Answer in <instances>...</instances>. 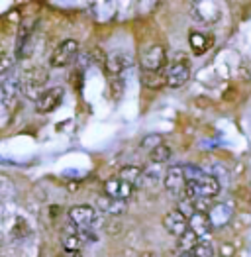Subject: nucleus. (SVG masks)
I'll use <instances>...</instances> for the list:
<instances>
[{"label":"nucleus","instance_id":"obj_1","mask_svg":"<svg viewBox=\"0 0 251 257\" xmlns=\"http://www.w3.org/2000/svg\"><path fill=\"white\" fill-rule=\"evenodd\" d=\"M185 175H187V196L188 200L194 198H214L222 191V183L220 179H216L214 175L204 173L196 165H187L185 167Z\"/></svg>","mask_w":251,"mask_h":257},{"label":"nucleus","instance_id":"obj_2","mask_svg":"<svg viewBox=\"0 0 251 257\" xmlns=\"http://www.w3.org/2000/svg\"><path fill=\"white\" fill-rule=\"evenodd\" d=\"M47 73L42 67H32V69H26L22 73V92L32 98V100H40L42 94L47 90L45 88V83H47Z\"/></svg>","mask_w":251,"mask_h":257},{"label":"nucleus","instance_id":"obj_3","mask_svg":"<svg viewBox=\"0 0 251 257\" xmlns=\"http://www.w3.org/2000/svg\"><path fill=\"white\" fill-rule=\"evenodd\" d=\"M163 183H165V189H167L169 194L185 200V196H187V185H188L187 175H185V167H181V165L169 167L167 173H165Z\"/></svg>","mask_w":251,"mask_h":257},{"label":"nucleus","instance_id":"obj_4","mask_svg":"<svg viewBox=\"0 0 251 257\" xmlns=\"http://www.w3.org/2000/svg\"><path fill=\"white\" fill-rule=\"evenodd\" d=\"M77 53H79V42H75V40H63L53 49V53L49 57V65L55 67V69L65 67V65H69L77 57Z\"/></svg>","mask_w":251,"mask_h":257},{"label":"nucleus","instance_id":"obj_5","mask_svg":"<svg viewBox=\"0 0 251 257\" xmlns=\"http://www.w3.org/2000/svg\"><path fill=\"white\" fill-rule=\"evenodd\" d=\"M165 63H167V53H165L163 45H151L142 53V69L144 71L161 73Z\"/></svg>","mask_w":251,"mask_h":257},{"label":"nucleus","instance_id":"obj_6","mask_svg":"<svg viewBox=\"0 0 251 257\" xmlns=\"http://www.w3.org/2000/svg\"><path fill=\"white\" fill-rule=\"evenodd\" d=\"M22 92V77L10 73V75H4L2 81H0V100L4 106H10L12 102H16L18 94Z\"/></svg>","mask_w":251,"mask_h":257},{"label":"nucleus","instance_id":"obj_7","mask_svg":"<svg viewBox=\"0 0 251 257\" xmlns=\"http://www.w3.org/2000/svg\"><path fill=\"white\" fill-rule=\"evenodd\" d=\"M63 98H65V88L63 86L47 88L42 94V98L36 102V112L38 114H49V112H53V110L61 106Z\"/></svg>","mask_w":251,"mask_h":257},{"label":"nucleus","instance_id":"obj_8","mask_svg":"<svg viewBox=\"0 0 251 257\" xmlns=\"http://www.w3.org/2000/svg\"><path fill=\"white\" fill-rule=\"evenodd\" d=\"M163 228L167 230V234L175 237H181L185 232H188V216L185 212H181L179 208L169 210L165 218H163Z\"/></svg>","mask_w":251,"mask_h":257},{"label":"nucleus","instance_id":"obj_9","mask_svg":"<svg viewBox=\"0 0 251 257\" xmlns=\"http://www.w3.org/2000/svg\"><path fill=\"white\" fill-rule=\"evenodd\" d=\"M192 18L202 24H214L220 20V6L216 2H192Z\"/></svg>","mask_w":251,"mask_h":257},{"label":"nucleus","instance_id":"obj_10","mask_svg":"<svg viewBox=\"0 0 251 257\" xmlns=\"http://www.w3.org/2000/svg\"><path fill=\"white\" fill-rule=\"evenodd\" d=\"M69 220L75 228L83 230V228H90L94 222H96V210L88 204H79V206H73L69 210Z\"/></svg>","mask_w":251,"mask_h":257},{"label":"nucleus","instance_id":"obj_11","mask_svg":"<svg viewBox=\"0 0 251 257\" xmlns=\"http://www.w3.org/2000/svg\"><path fill=\"white\" fill-rule=\"evenodd\" d=\"M169 88H179L190 79V65L187 61H177L169 67V71L165 73Z\"/></svg>","mask_w":251,"mask_h":257},{"label":"nucleus","instance_id":"obj_12","mask_svg":"<svg viewBox=\"0 0 251 257\" xmlns=\"http://www.w3.org/2000/svg\"><path fill=\"white\" fill-rule=\"evenodd\" d=\"M104 194L116 198V200H128L134 194V187L122 181L120 177H114V179H108L104 183Z\"/></svg>","mask_w":251,"mask_h":257},{"label":"nucleus","instance_id":"obj_13","mask_svg":"<svg viewBox=\"0 0 251 257\" xmlns=\"http://www.w3.org/2000/svg\"><path fill=\"white\" fill-rule=\"evenodd\" d=\"M188 228L200 237V239H204L206 236L212 234L214 224H212V220H210L208 212H194V214L188 218Z\"/></svg>","mask_w":251,"mask_h":257},{"label":"nucleus","instance_id":"obj_14","mask_svg":"<svg viewBox=\"0 0 251 257\" xmlns=\"http://www.w3.org/2000/svg\"><path fill=\"white\" fill-rule=\"evenodd\" d=\"M96 208L108 216H122L128 210V202L126 200H116L108 194H100L96 198Z\"/></svg>","mask_w":251,"mask_h":257},{"label":"nucleus","instance_id":"obj_15","mask_svg":"<svg viewBox=\"0 0 251 257\" xmlns=\"http://www.w3.org/2000/svg\"><path fill=\"white\" fill-rule=\"evenodd\" d=\"M210 220L214 224V228H222L233 218V204L230 202H220V204H214L212 210L208 212Z\"/></svg>","mask_w":251,"mask_h":257},{"label":"nucleus","instance_id":"obj_16","mask_svg":"<svg viewBox=\"0 0 251 257\" xmlns=\"http://www.w3.org/2000/svg\"><path fill=\"white\" fill-rule=\"evenodd\" d=\"M132 67V59L126 55V53H114L108 57V63H106V71L110 77H120L126 69Z\"/></svg>","mask_w":251,"mask_h":257},{"label":"nucleus","instance_id":"obj_17","mask_svg":"<svg viewBox=\"0 0 251 257\" xmlns=\"http://www.w3.org/2000/svg\"><path fill=\"white\" fill-rule=\"evenodd\" d=\"M118 177L126 181L128 185H132L134 189H138L140 185H142V179H144V171L140 169V167H136V165H126L122 167L120 171H118Z\"/></svg>","mask_w":251,"mask_h":257},{"label":"nucleus","instance_id":"obj_18","mask_svg":"<svg viewBox=\"0 0 251 257\" xmlns=\"http://www.w3.org/2000/svg\"><path fill=\"white\" fill-rule=\"evenodd\" d=\"M142 85L147 86V88H151V90H157V88L167 86V79H165V75H161V73L142 71Z\"/></svg>","mask_w":251,"mask_h":257},{"label":"nucleus","instance_id":"obj_19","mask_svg":"<svg viewBox=\"0 0 251 257\" xmlns=\"http://www.w3.org/2000/svg\"><path fill=\"white\" fill-rule=\"evenodd\" d=\"M198 241H200V237L192 230H188L181 237H177V249H181V253H192V249L198 245Z\"/></svg>","mask_w":251,"mask_h":257},{"label":"nucleus","instance_id":"obj_20","mask_svg":"<svg viewBox=\"0 0 251 257\" xmlns=\"http://www.w3.org/2000/svg\"><path fill=\"white\" fill-rule=\"evenodd\" d=\"M84 243L81 241V237L75 234H67L63 239V249H65V255H79L81 253V247Z\"/></svg>","mask_w":251,"mask_h":257},{"label":"nucleus","instance_id":"obj_21","mask_svg":"<svg viewBox=\"0 0 251 257\" xmlns=\"http://www.w3.org/2000/svg\"><path fill=\"white\" fill-rule=\"evenodd\" d=\"M190 45H192V51L196 53V55H200V53H204L206 49L210 47V43H212V40H208L204 34H200V32H192L190 34Z\"/></svg>","mask_w":251,"mask_h":257},{"label":"nucleus","instance_id":"obj_22","mask_svg":"<svg viewBox=\"0 0 251 257\" xmlns=\"http://www.w3.org/2000/svg\"><path fill=\"white\" fill-rule=\"evenodd\" d=\"M149 155H151V161H153V163H167L169 159H171V155H173V151L169 150L167 146L161 144V146H157L155 150H151Z\"/></svg>","mask_w":251,"mask_h":257},{"label":"nucleus","instance_id":"obj_23","mask_svg":"<svg viewBox=\"0 0 251 257\" xmlns=\"http://www.w3.org/2000/svg\"><path fill=\"white\" fill-rule=\"evenodd\" d=\"M192 257H214V247H212V243L200 239L198 245L192 249Z\"/></svg>","mask_w":251,"mask_h":257},{"label":"nucleus","instance_id":"obj_24","mask_svg":"<svg viewBox=\"0 0 251 257\" xmlns=\"http://www.w3.org/2000/svg\"><path fill=\"white\" fill-rule=\"evenodd\" d=\"M77 236L81 237V241H83V243H92V241H96V239H98L96 232H94V230H90V228H83V230H79V228H77Z\"/></svg>","mask_w":251,"mask_h":257},{"label":"nucleus","instance_id":"obj_25","mask_svg":"<svg viewBox=\"0 0 251 257\" xmlns=\"http://www.w3.org/2000/svg\"><path fill=\"white\" fill-rule=\"evenodd\" d=\"M88 57H90L94 63H98V65H106V63H108V57L104 55V51H102V49H98V47L90 49V51H88Z\"/></svg>","mask_w":251,"mask_h":257},{"label":"nucleus","instance_id":"obj_26","mask_svg":"<svg viewBox=\"0 0 251 257\" xmlns=\"http://www.w3.org/2000/svg\"><path fill=\"white\" fill-rule=\"evenodd\" d=\"M235 255V247L231 243H222L220 245V257H233Z\"/></svg>","mask_w":251,"mask_h":257},{"label":"nucleus","instance_id":"obj_27","mask_svg":"<svg viewBox=\"0 0 251 257\" xmlns=\"http://www.w3.org/2000/svg\"><path fill=\"white\" fill-rule=\"evenodd\" d=\"M10 65H12L10 57H8L6 53H2V63H0V75H2V77H4V75H8V69H10Z\"/></svg>","mask_w":251,"mask_h":257},{"label":"nucleus","instance_id":"obj_28","mask_svg":"<svg viewBox=\"0 0 251 257\" xmlns=\"http://www.w3.org/2000/svg\"><path fill=\"white\" fill-rule=\"evenodd\" d=\"M147 146H153V150H155L157 146H161V138H159V136H157V138H155V136L147 138L146 142H144V148H147Z\"/></svg>","mask_w":251,"mask_h":257},{"label":"nucleus","instance_id":"obj_29","mask_svg":"<svg viewBox=\"0 0 251 257\" xmlns=\"http://www.w3.org/2000/svg\"><path fill=\"white\" fill-rule=\"evenodd\" d=\"M179 257H192V253H181Z\"/></svg>","mask_w":251,"mask_h":257},{"label":"nucleus","instance_id":"obj_30","mask_svg":"<svg viewBox=\"0 0 251 257\" xmlns=\"http://www.w3.org/2000/svg\"><path fill=\"white\" fill-rule=\"evenodd\" d=\"M67 257H83V255H81V253H79V255H67Z\"/></svg>","mask_w":251,"mask_h":257},{"label":"nucleus","instance_id":"obj_31","mask_svg":"<svg viewBox=\"0 0 251 257\" xmlns=\"http://www.w3.org/2000/svg\"><path fill=\"white\" fill-rule=\"evenodd\" d=\"M147 257H159V255H147Z\"/></svg>","mask_w":251,"mask_h":257}]
</instances>
